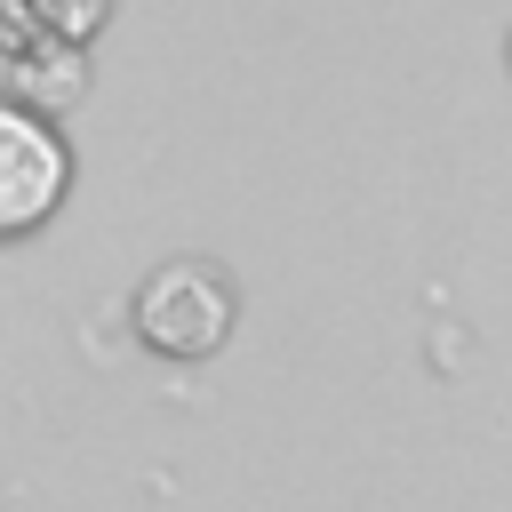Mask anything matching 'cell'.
<instances>
[{
  "label": "cell",
  "instance_id": "1",
  "mask_svg": "<svg viewBox=\"0 0 512 512\" xmlns=\"http://www.w3.org/2000/svg\"><path fill=\"white\" fill-rule=\"evenodd\" d=\"M232 320H240V296L216 256H160L128 296V328L160 360H208L232 336Z\"/></svg>",
  "mask_w": 512,
  "mask_h": 512
},
{
  "label": "cell",
  "instance_id": "2",
  "mask_svg": "<svg viewBox=\"0 0 512 512\" xmlns=\"http://www.w3.org/2000/svg\"><path fill=\"white\" fill-rule=\"evenodd\" d=\"M72 192V152L64 128L32 104H0V240L40 232Z\"/></svg>",
  "mask_w": 512,
  "mask_h": 512
},
{
  "label": "cell",
  "instance_id": "3",
  "mask_svg": "<svg viewBox=\"0 0 512 512\" xmlns=\"http://www.w3.org/2000/svg\"><path fill=\"white\" fill-rule=\"evenodd\" d=\"M40 40H72V48H88L104 24H112V0H8Z\"/></svg>",
  "mask_w": 512,
  "mask_h": 512
},
{
  "label": "cell",
  "instance_id": "4",
  "mask_svg": "<svg viewBox=\"0 0 512 512\" xmlns=\"http://www.w3.org/2000/svg\"><path fill=\"white\" fill-rule=\"evenodd\" d=\"M32 56H40V32H32V24L0 0V104H16V88H24Z\"/></svg>",
  "mask_w": 512,
  "mask_h": 512
}]
</instances>
